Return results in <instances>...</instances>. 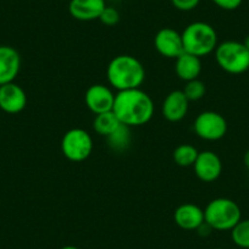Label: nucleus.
<instances>
[{
	"instance_id": "20e7f679",
	"label": "nucleus",
	"mask_w": 249,
	"mask_h": 249,
	"mask_svg": "<svg viewBox=\"0 0 249 249\" xmlns=\"http://www.w3.org/2000/svg\"><path fill=\"white\" fill-rule=\"evenodd\" d=\"M241 220V208L229 198L213 199L204 209V221L216 231H231Z\"/></svg>"
},
{
	"instance_id": "7ed1b4c3",
	"label": "nucleus",
	"mask_w": 249,
	"mask_h": 249,
	"mask_svg": "<svg viewBox=\"0 0 249 249\" xmlns=\"http://www.w3.org/2000/svg\"><path fill=\"white\" fill-rule=\"evenodd\" d=\"M184 52L198 57L209 55L217 47V35L207 22H193L181 33Z\"/></svg>"
},
{
	"instance_id": "6ab92c4d",
	"label": "nucleus",
	"mask_w": 249,
	"mask_h": 249,
	"mask_svg": "<svg viewBox=\"0 0 249 249\" xmlns=\"http://www.w3.org/2000/svg\"><path fill=\"white\" fill-rule=\"evenodd\" d=\"M231 238L239 248L249 249V219L241 220L231 230Z\"/></svg>"
},
{
	"instance_id": "aec40b11",
	"label": "nucleus",
	"mask_w": 249,
	"mask_h": 249,
	"mask_svg": "<svg viewBox=\"0 0 249 249\" xmlns=\"http://www.w3.org/2000/svg\"><path fill=\"white\" fill-rule=\"evenodd\" d=\"M182 92L184 93V95L190 102H197L204 97L207 88H205L204 82H202L199 78H196V80L186 82V86H184Z\"/></svg>"
},
{
	"instance_id": "39448f33",
	"label": "nucleus",
	"mask_w": 249,
	"mask_h": 249,
	"mask_svg": "<svg viewBox=\"0 0 249 249\" xmlns=\"http://www.w3.org/2000/svg\"><path fill=\"white\" fill-rule=\"evenodd\" d=\"M217 65L226 72L239 75L249 70V50L244 43L237 40H225L215 49Z\"/></svg>"
},
{
	"instance_id": "f3484780",
	"label": "nucleus",
	"mask_w": 249,
	"mask_h": 249,
	"mask_svg": "<svg viewBox=\"0 0 249 249\" xmlns=\"http://www.w3.org/2000/svg\"><path fill=\"white\" fill-rule=\"evenodd\" d=\"M121 124H122L120 122V120L117 119L115 112L111 110V111L95 115L94 122H93V128H94V131L98 135L109 137Z\"/></svg>"
},
{
	"instance_id": "bb28decb",
	"label": "nucleus",
	"mask_w": 249,
	"mask_h": 249,
	"mask_svg": "<svg viewBox=\"0 0 249 249\" xmlns=\"http://www.w3.org/2000/svg\"><path fill=\"white\" fill-rule=\"evenodd\" d=\"M61 249H80V248H77V247L75 246H65V247H62Z\"/></svg>"
},
{
	"instance_id": "ddd939ff",
	"label": "nucleus",
	"mask_w": 249,
	"mask_h": 249,
	"mask_svg": "<svg viewBox=\"0 0 249 249\" xmlns=\"http://www.w3.org/2000/svg\"><path fill=\"white\" fill-rule=\"evenodd\" d=\"M174 219L182 230L193 231L204 222V210L193 203H184L175 210Z\"/></svg>"
},
{
	"instance_id": "0eeeda50",
	"label": "nucleus",
	"mask_w": 249,
	"mask_h": 249,
	"mask_svg": "<svg viewBox=\"0 0 249 249\" xmlns=\"http://www.w3.org/2000/svg\"><path fill=\"white\" fill-rule=\"evenodd\" d=\"M196 135L205 141H219L226 135L227 122L221 114L215 111H203L193 124Z\"/></svg>"
},
{
	"instance_id": "a878e982",
	"label": "nucleus",
	"mask_w": 249,
	"mask_h": 249,
	"mask_svg": "<svg viewBox=\"0 0 249 249\" xmlns=\"http://www.w3.org/2000/svg\"><path fill=\"white\" fill-rule=\"evenodd\" d=\"M243 43H244V45H246V47H247V49L249 50V36H247L246 39H244Z\"/></svg>"
},
{
	"instance_id": "2eb2a0df",
	"label": "nucleus",
	"mask_w": 249,
	"mask_h": 249,
	"mask_svg": "<svg viewBox=\"0 0 249 249\" xmlns=\"http://www.w3.org/2000/svg\"><path fill=\"white\" fill-rule=\"evenodd\" d=\"M105 6V0H71L69 10L76 20L93 21L99 20Z\"/></svg>"
},
{
	"instance_id": "b1692460",
	"label": "nucleus",
	"mask_w": 249,
	"mask_h": 249,
	"mask_svg": "<svg viewBox=\"0 0 249 249\" xmlns=\"http://www.w3.org/2000/svg\"><path fill=\"white\" fill-rule=\"evenodd\" d=\"M213 1L220 9H224V10H236L237 8L241 6L243 0H213Z\"/></svg>"
},
{
	"instance_id": "cd10ccee",
	"label": "nucleus",
	"mask_w": 249,
	"mask_h": 249,
	"mask_svg": "<svg viewBox=\"0 0 249 249\" xmlns=\"http://www.w3.org/2000/svg\"><path fill=\"white\" fill-rule=\"evenodd\" d=\"M213 249H222V248H213Z\"/></svg>"
},
{
	"instance_id": "4468645a",
	"label": "nucleus",
	"mask_w": 249,
	"mask_h": 249,
	"mask_svg": "<svg viewBox=\"0 0 249 249\" xmlns=\"http://www.w3.org/2000/svg\"><path fill=\"white\" fill-rule=\"evenodd\" d=\"M190 100L182 90H172L162 103V115L167 121L177 122L184 119L188 111Z\"/></svg>"
},
{
	"instance_id": "423d86ee",
	"label": "nucleus",
	"mask_w": 249,
	"mask_h": 249,
	"mask_svg": "<svg viewBox=\"0 0 249 249\" xmlns=\"http://www.w3.org/2000/svg\"><path fill=\"white\" fill-rule=\"evenodd\" d=\"M61 150L64 157L70 161H83L92 154L93 140L83 128H72L62 137Z\"/></svg>"
},
{
	"instance_id": "9d476101",
	"label": "nucleus",
	"mask_w": 249,
	"mask_h": 249,
	"mask_svg": "<svg viewBox=\"0 0 249 249\" xmlns=\"http://www.w3.org/2000/svg\"><path fill=\"white\" fill-rule=\"evenodd\" d=\"M193 167L198 178L204 182L215 181L219 178L222 172L221 159L216 153L212 150L199 152Z\"/></svg>"
},
{
	"instance_id": "dca6fc26",
	"label": "nucleus",
	"mask_w": 249,
	"mask_h": 249,
	"mask_svg": "<svg viewBox=\"0 0 249 249\" xmlns=\"http://www.w3.org/2000/svg\"><path fill=\"white\" fill-rule=\"evenodd\" d=\"M175 60H176L175 71H176V75L178 76V78H181L182 81L188 82V81L199 77L200 72H202L200 57L184 52L183 54H181Z\"/></svg>"
},
{
	"instance_id": "f257e3e1",
	"label": "nucleus",
	"mask_w": 249,
	"mask_h": 249,
	"mask_svg": "<svg viewBox=\"0 0 249 249\" xmlns=\"http://www.w3.org/2000/svg\"><path fill=\"white\" fill-rule=\"evenodd\" d=\"M112 111L122 124L136 127L148 124L154 115V103L152 98L141 88L120 90L115 94Z\"/></svg>"
},
{
	"instance_id": "a211bd4d",
	"label": "nucleus",
	"mask_w": 249,
	"mask_h": 249,
	"mask_svg": "<svg viewBox=\"0 0 249 249\" xmlns=\"http://www.w3.org/2000/svg\"><path fill=\"white\" fill-rule=\"evenodd\" d=\"M198 154H199V152H198L197 148H195L193 145L181 144L174 150L172 157H174L175 162H176L178 166L190 167L195 165Z\"/></svg>"
},
{
	"instance_id": "9b49d317",
	"label": "nucleus",
	"mask_w": 249,
	"mask_h": 249,
	"mask_svg": "<svg viewBox=\"0 0 249 249\" xmlns=\"http://www.w3.org/2000/svg\"><path fill=\"white\" fill-rule=\"evenodd\" d=\"M27 105V95L15 82L0 86V109L8 114H18Z\"/></svg>"
},
{
	"instance_id": "4be33fe9",
	"label": "nucleus",
	"mask_w": 249,
	"mask_h": 249,
	"mask_svg": "<svg viewBox=\"0 0 249 249\" xmlns=\"http://www.w3.org/2000/svg\"><path fill=\"white\" fill-rule=\"evenodd\" d=\"M99 20L102 21V23H104L105 26H115L116 23H119L120 14L115 8H111V6H105L102 15L99 16Z\"/></svg>"
},
{
	"instance_id": "6e6552de",
	"label": "nucleus",
	"mask_w": 249,
	"mask_h": 249,
	"mask_svg": "<svg viewBox=\"0 0 249 249\" xmlns=\"http://www.w3.org/2000/svg\"><path fill=\"white\" fill-rule=\"evenodd\" d=\"M155 49L160 55L169 59H177L184 53L182 36L172 28H162L154 37Z\"/></svg>"
},
{
	"instance_id": "1a4fd4ad",
	"label": "nucleus",
	"mask_w": 249,
	"mask_h": 249,
	"mask_svg": "<svg viewBox=\"0 0 249 249\" xmlns=\"http://www.w3.org/2000/svg\"><path fill=\"white\" fill-rule=\"evenodd\" d=\"M85 102L88 109L95 115L111 111L114 107L115 94L104 85H93L86 90Z\"/></svg>"
},
{
	"instance_id": "412c9836",
	"label": "nucleus",
	"mask_w": 249,
	"mask_h": 249,
	"mask_svg": "<svg viewBox=\"0 0 249 249\" xmlns=\"http://www.w3.org/2000/svg\"><path fill=\"white\" fill-rule=\"evenodd\" d=\"M107 140H109L110 145H111L114 149H124V148L130 143V132H128V127L127 126H124V124H121L112 135H110L109 137H107Z\"/></svg>"
},
{
	"instance_id": "f03ea898",
	"label": "nucleus",
	"mask_w": 249,
	"mask_h": 249,
	"mask_svg": "<svg viewBox=\"0 0 249 249\" xmlns=\"http://www.w3.org/2000/svg\"><path fill=\"white\" fill-rule=\"evenodd\" d=\"M107 81L115 89L127 90L141 88L144 82L145 70L142 62L131 55H119L109 62Z\"/></svg>"
},
{
	"instance_id": "5701e85b",
	"label": "nucleus",
	"mask_w": 249,
	"mask_h": 249,
	"mask_svg": "<svg viewBox=\"0 0 249 249\" xmlns=\"http://www.w3.org/2000/svg\"><path fill=\"white\" fill-rule=\"evenodd\" d=\"M200 0H171L172 5L181 11H191L196 9Z\"/></svg>"
},
{
	"instance_id": "f8f14e48",
	"label": "nucleus",
	"mask_w": 249,
	"mask_h": 249,
	"mask_svg": "<svg viewBox=\"0 0 249 249\" xmlns=\"http://www.w3.org/2000/svg\"><path fill=\"white\" fill-rule=\"evenodd\" d=\"M21 69V56L9 45H0V86L14 82Z\"/></svg>"
},
{
	"instance_id": "393cba45",
	"label": "nucleus",
	"mask_w": 249,
	"mask_h": 249,
	"mask_svg": "<svg viewBox=\"0 0 249 249\" xmlns=\"http://www.w3.org/2000/svg\"><path fill=\"white\" fill-rule=\"evenodd\" d=\"M244 165H246V167L249 171V150L244 154Z\"/></svg>"
}]
</instances>
